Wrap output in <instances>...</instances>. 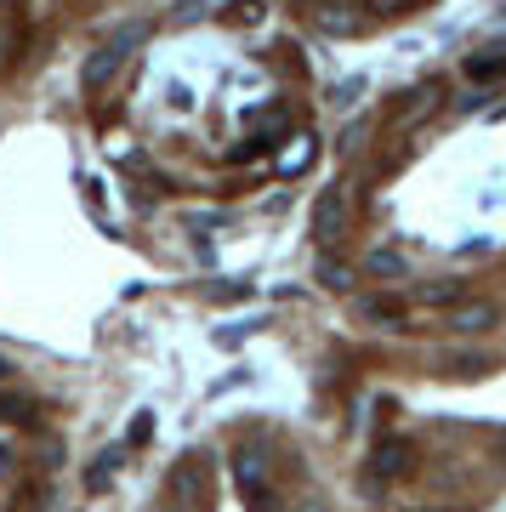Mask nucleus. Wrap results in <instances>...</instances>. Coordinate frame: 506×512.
<instances>
[{
	"label": "nucleus",
	"instance_id": "6",
	"mask_svg": "<svg viewBox=\"0 0 506 512\" xmlns=\"http://www.w3.org/2000/svg\"><path fill=\"white\" fill-rule=\"evenodd\" d=\"M404 467H410V444H381V450H376V473L381 478H398V473H404Z\"/></svg>",
	"mask_w": 506,
	"mask_h": 512
},
{
	"label": "nucleus",
	"instance_id": "4",
	"mask_svg": "<svg viewBox=\"0 0 506 512\" xmlns=\"http://www.w3.org/2000/svg\"><path fill=\"white\" fill-rule=\"evenodd\" d=\"M319 29L325 35H359L364 29V12H353V6H342V0H330V6H319Z\"/></svg>",
	"mask_w": 506,
	"mask_h": 512
},
{
	"label": "nucleus",
	"instance_id": "5",
	"mask_svg": "<svg viewBox=\"0 0 506 512\" xmlns=\"http://www.w3.org/2000/svg\"><path fill=\"white\" fill-rule=\"evenodd\" d=\"M234 478H239V490L251 495V501H268V484H262V456H251V450H245V456L234 461Z\"/></svg>",
	"mask_w": 506,
	"mask_h": 512
},
{
	"label": "nucleus",
	"instance_id": "12",
	"mask_svg": "<svg viewBox=\"0 0 506 512\" xmlns=\"http://www.w3.org/2000/svg\"><path fill=\"white\" fill-rule=\"evenodd\" d=\"M455 296H461L455 285H421V291H416V302H427V308H450Z\"/></svg>",
	"mask_w": 506,
	"mask_h": 512
},
{
	"label": "nucleus",
	"instance_id": "15",
	"mask_svg": "<svg viewBox=\"0 0 506 512\" xmlns=\"http://www.w3.org/2000/svg\"><path fill=\"white\" fill-rule=\"evenodd\" d=\"M370 6H376V12H410L416 0H370Z\"/></svg>",
	"mask_w": 506,
	"mask_h": 512
},
{
	"label": "nucleus",
	"instance_id": "9",
	"mask_svg": "<svg viewBox=\"0 0 506 512\" xmlns=\"http://www.w3.org/2000/svg\"><path fill=\"white\" fill-rule=\"evenodd\" d=\"M364 268H370V274H387V279H398V274H404V256H398V251H370V262H364Z\"/></svg>",
	"mask_w": 506,
	"mask_h": 512
},
{
	"label": "nucleus",
	"instance_id": "3",
	"mask_svg": "<svg viewBox=\"0 0 506 512\" xmlns=\"http://www.w3.org/2000/svg\"><path fill=\"white\" fill-rule=\"evenodd\" d=\"M501 319V313L489 308V302H450V313H444V325L455 330V336H478V330H489Z\"/></svg>",
	"mask_w": 506,
	"mask_h": 512
},
{
	"label": "nucleus",
	"instance_id": "1",
	"mask_svg": "<svg viewBox=\"0 0 506 512\" xmlns=\"http://www.w3.org/2000/svg\"><path fill=\"white\" fill-rule=\"evenodd\" d=\"M137 40H143V29H120L103 52L91 57V63H86V92H103L114 74L126 69V57H131V46H137Z\"/></svg>",
	"mask_w": 506,
	"mask_h": 512
},
{
	"label": "nucleus",
	"instance_id": "7",
	"mask_svg": "<svg viewBox=\"0 0 506 512\" xmlns=\"http://www.w3.org/2000/svg\"><path fill=\"white\" fill-rule=\"evenodd\" d=\"M319 285H325V291H353V268L336 262V256H325V262H319Z\"/></svg>",
	"mask_w": 506,
	"mask_h": 512
},
{
	"label": "nucleus",
	"instance_id": "14",
	"mask_svg": "<svg viewBox=\"0 0 506 512\" xmlns=\"http://www.w3.org/2000/svg\"><path fill=\"white\" fill-rule=\"evenodd\" d=\"M308 160H313L308 137H296V148H285V160H279V165H285V171H302V165H308Z\"/></svg>",
	"mask_w": 506,
	"mask_h": 512
},
{
	"label": "nucleus",
	"instance_id": "10",
	"mask_svg": "<svg viewBox=\"0 0 506 512\" xmlns=\"http://www.w3.org/2000/svg\"><path fill=\"white\" fill-rule=\"evenodd\" d=\"M359 313H364V319H381V325H398V319H404V308H398V302H387V296L359 302Z\"/></svg>",
	"mask_w": 506,
	"mask_h": 512
},
{
	"label": "nucleus",
	"instance_id": "8",
	"mask_svg": "<svg viewBox=\"0 0 506 512\" xmlns=\"http://www.w3.org/2000/svg\"><path fill=\"white\" fill-rule=\"evenodd\" d=\"M467 74H472V80H495V74H506V46H495V52H484V57H472Z\"/></svg>",
	"mask_w": 506,
	"mask_h": 512
},
{
	"label": "nucleus",
	"instance_id": "16",
	"mask_svg": "<svg viewBox=\"0 0 506 512\" xmlns=\"http://www.w3.org/2000/svg\"><path fill=\"white\" fill-rule=\"evenodd\" d=\"M0 6H12V0H0Z\"/></svg>",
	"mask_w": 506,
	"mask_h": 512
},
{
	"label": "nucleus",
	"instance_id": "13",
	"mask_svg": "<svg viewBox=\"0 0 506 512\" xmlns=\"http://www.w3.org/2000/svg\"><path fill=\"white\" fill-rule=\"evenodd\" d=\"M450 370H455V376H484V370H489V359H484V353H455V359H450Z\"/></svg>",
	"mask_w": 506,
	"mask_h": 512
},
{
	"label": "nucleus",
	"instance_id": "11",
	"mask_svg": "<svg viewBox=\"0 0 506 512\" xmlns=\"http://www.w3.org/2000/svg\"><path fill=\"white\" fill-rule=\"evenodd\" d=\"M18 46H23V29H18V18H6V23H0V69L18 57Z\"/></svg>",
	"mask_w": 506,
	"mask_h": 512
},
{
	"label": "nucleus",
	"instance_id": "2",
	"mask_svg": "<svg viewBox=\"0 0 506 512\" xmlns=\"http://www.w3.org/2000/svg\"><path fill=\"white\" fill-rule=\"evenodd\" d=\"M342 228H347V188H325L319 205H313V234H319V245H336Z\"/></svg>",
	"mask_w": 506,
	"mask_h": 512
}]
</instances>
